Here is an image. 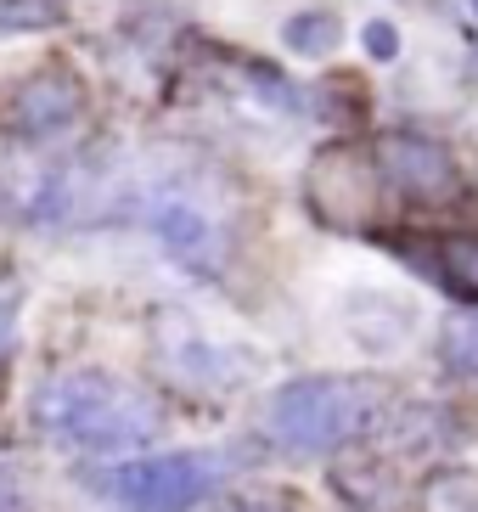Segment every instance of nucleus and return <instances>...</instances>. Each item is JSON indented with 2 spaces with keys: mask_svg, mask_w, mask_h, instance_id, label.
Instances as JSON below:
<instances>
[{
  "mask_svg": "<svg viewBox=\"0 0 478 512\" xmlns=\"http://www.w3.org/2000/svg\"><path fill=\"white\" fill-rule=\"evenodd\" d=\"M304 203L327 231H377L383 226V175L372 152L355 141H332L310 158L304 175Z\"/></svg>",
  "mask_w": 478,
  "mask_h": 512,
  "instance_id": "nucleus-5",
  "label": "nucleus"
},
{
  "mask_svg": "<svg viewBox=\"0 0 478 512\" xmlns=\"http://www.w3.org/2000/svg\"><path fill=\"white\" fill-rule=\"evenodd\" d=\"M85 79L68 68V62H40L12 85L6 107H0V124L12 130L23 147H45V141H62L68 130H79L85 119Z\"/></svg>",
  "mask_w": 478,
  "mask_h": 512,
  "instance_id": "nucleus-7",
  "label": "nucleus"
},
{
  "mask_svg": "<svg viewBox=\"0 0 478 512\" xmlns=\"http://www.w3.org/2000/svg\"><path fill=\"white\" fill-rule=\"evenodd\" d=\"M237 467L242 456L225 451H158L96 467L85 473V490L119 512H192L209 496H220Z\"/></svg>",
  "mask_w": 478,
  "mask_h": 512,
  "instance_id": "nucleus-3",
  "label": "nucleus"
},
{
  "mask_svg": "<svg viewBox=\"0 0 478 512\" xmlns=\"http://www.w3.org/2000/svg\"><path fill=\"white\" fill-rule=\"evenodd\" d=\"M422 512H478V467H434L422 479V496H417Z\"/></svg>",
  "mask_w": 478,
  "mask_h": 512,
  "instance_id": "nucleus-13",
  "label": "nucleus"
},
{
  "mask_svg": "<svg viewBox=\"0 0 478 512\" xmlns=\"http://www.w3.org/2000/svg\"><path fill=\"white\" fill-rule=\"evenodd\" d=\"M17 344V287H0V361Z\"/></svg>",
  "mask_w": 478,
  "mask_h": 512,
  "instance_id": "nucleus-18",
  "label": "nucleus"
},
{
  "mask_svg": "<svg viewBox=\"0 0 478 512\" xmlns=\"http://www.w3.org/2000/svg\"><path fill=\"white\" fill-rule=\"evenodd\" d=\"M360 46L372 62H394L400 57V29H394L389 17H372V23H360Z\"/></svg>",
  "mask_w": 478,
  "mask_h": 512,
  "instance_id": "nucleus-16",
  "label": "nucleus"
},
{
  "mask_svg": "<svg viewBox=\"0 0 478 512\" xmlns=\"http://www.w3.org/2000/svg\"><path fill=\"white\" fill-rule=\"evenodd\" d=\"M344 332L360 344V355H394L417 332V304H405L400 293H383V287H360L344 299Z\"/></svg>",
  "mask_w": 478,
  "mask_h": 512,
  "instance_id": "nucleus-10",
  "label": "nucleus"
},
{
  "mask_svg": "<svg viewBox=\"0 0 478 512\" xmlns=\"http://www.w3.org/2000/svg\"><path fill=\"white\" fill-rule=\"evenodd\" d=\"M152 361L175 377L180 389H197V394H231L254 377V355L237 344H220L209 332L186 321L180 310H158L152 316Z\"/></svg>",
  "mask_w": 478,
  "mask_h": 512,
  "instance_id": "nucleus-6",
  "label": "nucleus"
},
{
  "mask_svg": "<svg viewBox=\"0 0 478 512\" xmlns=\"http://www.w3.org/2000/svg\"><path fill=\"white\" fill-rule=\"evenodd\" d=\"M372 164L383 175V186H394L405 203H439L462 181L456 152L428 130H383L372 141Z\"/></svg>",
  "mask_w": 478,
  "mask_h": 512,
  "instance_id": "nucleus-8",
  "label": "nucleus"
},
{
  "mask_svg": "<svg viewBox=\"0 0 478 512\" xmlns=\"http://www.w3.org/2000/svg\"><path fill=\"white\" fill-rule=\"evenodd\" d=\"M383 422V377L304 372L276 383L265 400V439L287 456H332Z\"/></svg>",
  "mask_w": 478,
  "mask_h": 512,
  "instance_id": "nucleus-2",
  "label": "nucleus"
},
{
  "mask_svg": "<svg viewBox=\"0 0 478 512\" xmlns=\"http://www.w3.org/2000/svg\"><path fill=\"white\" fill-rule=\"evenodd\" d=\"M439 366L450 377H467L478 383V316H450L439 332Z\"/></svg>",
  "mask_w": 478,
  "mask_h": 512,
  "instance_id": "nucleus-14",
  "label": "nucleus"
},
{
  "mask_svg": "<svg viewBox=\"0 0 478 512\" xmlns=\"http://www.w3.org/2000/svg\"><path fill=\"white\" fill-rule=\"evenodd\" d=\"M315 113L338 130V141H349L366 124V85L355 74H332L315 85Z\"/></svg>",
  "mask_w": 478,
  "mask_h": 512,
  "instance_id": "nucleus-12",
  "label": "nucleus"
},
{
  "mask_svg": "<svg viewBox=\"0 0 478 512\" xmlns=\"http://www.w3.org/2000/svg\"><path fill=\"white\" fill-rule=\"evenodd\" d=\"M34 428L79 456H124L130 462L135 451L164 439V406L147 389H135L130 377L79 366V372L40 383Z\"/></svg>",
  "mask_w": 478,
  "mask_h": 512,
  "instance_id": "nucleus-1",
  "label": "nucleus"
},
{
  "mask_svg": "<svg viewBox=\"0 0 478 512\" xmlns=\"http://www.w3.org/2000/svg\"><path fill=\"white\" fill-rule=\"evenodd\" d=\"M68 23V0H0V40L6 34H45Z\"/></svg>",
  "mask_w": 478,
  "mask_h": 512,
  "instance_id": "nucleus-15",
  "label": "nucleus"
},
{
  "mask_svg": "<svg viewBox=\"0 0 478 512\" xmlns=\"http://www.w3.org/2000/svg\"><path fill=\"white\" fill-rule=\"evenodd\" d=\"M220 512H276V501H265V496H231Z\"/></svg>",
  "mask_w": 478,
  "mask_h": 512,
  "instance_id": "nucleus-19",
  "label": "nucleus"
},
{
  "mask_svg": "<svg viewBox=\"0 0 478 512\" xmlns=\"http://www.w3.org/2000/svg\"><path fill=\"white\" fill-rule=\"evenodd\" d=\"M467 6H473V12H478V0H467Z\"/></svg>",
  "mask_w": 478,
  "mask_h": 512,
  "instance_id": "nucleus-20",
  "label": "nucleus"
},
{
  "mask_svg": "<svg viewBox=\"0 0 478 512\" xmlns=\"http://www.w3.org/2000/svg\"><path fill=\"white\" fill-rule=\"evenodd\" d=\"M0 512H34L29 484H23V473H12V467H0Z\"/></svg>",
  "mask_w": 478,
  "mask_h": 512,
  "instance_id": "nucleus-17",
  "label": "nucleus"
},
{
  "mask_svg": "<svg viewBox=\"0 0 478 512\" xmlns=\"http://www.w3.org/2000/svg\"><path fill=\"white\" fill-rule=\"evenodd\" d=\"M282 46L293 51V57H332V51L344 46V17L338 12H315V6H304V12H293L282 23Z\"/></svg>",
  "mask_w": 478,
  "mask_h": 512,
  "instance_id": "nucleus-11",
  "label": "nucleus"
},
{
  "mask_svg": "<svg viewBox=\"0 0 478 512\" xmlns=\"http://www.w3.org/2000/svg\"><path fill=\"white\" fill-rule=\"evenodd\" d=\"M394 254L434 287H445L456 304H478V231H450V237H405L389 242Z\"/></svg>",
  "mask_w": 478,
  "mask_h": 512,
  "instance_id": "nucleus-9",
  "label": "nucleus"
},
{
  "mask_svg": "<svg viewBox=\"0 0 478 512\" xmlns=\"http://www.w3.org/2000/svg\"><path fill=\"white\" fill-rule=\"evenodd\" d=\"M135 220L164 242L175 265H192L197 276H214L231 259V214L214 203L209 186L186 181V175H147Z\"/></svg>",
  "mask_w": 478,
  "mask_h": 512,
  "instance_id": "nucleus-4",
  "label": "nucleus"
}]
</instances>
